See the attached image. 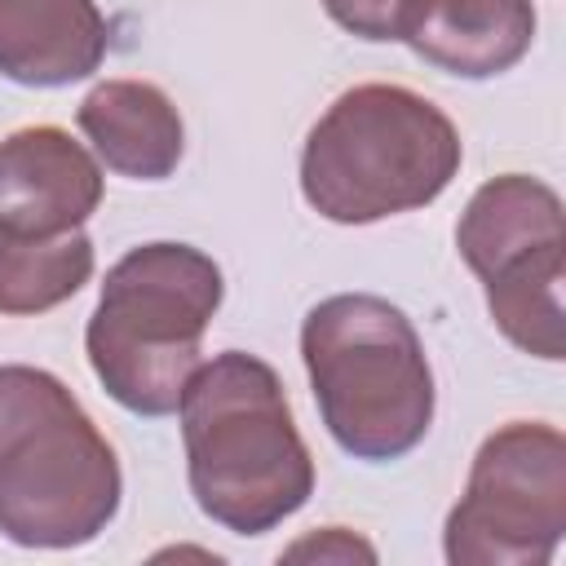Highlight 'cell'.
<instances>
[{"label": "cell", "mask_w": 566, "mask_h": 566, "mask_svg": "<svg viewBox=\"0 0 566 566\" xmlns=\"http://www.w3.org/2000/svg\"><path fill=\"white\" fill-rule=\"evenodd\" d=\"M177 411L190 495L230 535H265L310 500L314 460L265 358L226 349L199 363Z\"/></svg>", "instance_id": "obj_1"}, {"label": "cell", "mask_w": 566, "mask_h": 566, "mask_svg": "<svg viewBox=\"0 0 566 566\" xmlns=\"http://www.w3.org/2000/svg\"><path fill=\"white\" fill-rule=\"evenodd\" d=\"M124 478L80 398L44 367H0V535L80 548L119 513Z\"/></svg>", "instance_id": "obj_2"}, {"label": "cell", "mask_w": 566, "mask_h": 566, "mask_svg": "<svg viewBox=\"0 0 566 566\" xmlns=\"http://www.w3.org/2000/svg\"><path fill=\"white\" fill-rule=\"evenodd\" d=\"M455 124L402 84H358L310 128L301 195L336 226H371L433 203L460 172Z\"/></svg>", "instance_id": "obj_3"}, {"label": "cell", "mask_w": 566, "mask_h": 566, "mask_svg": "<svg viewBox=\"0 0 566 566\" xmlns=\"http://www.w3.org/2000/svg\"><path fill=\"white\" fill-rule=\"evenodd\" d=\"M80 133L97 159L133 181H164L177 172L186 128L172 97L146 80H102L75 111Z\"/></svg>", "instance_id": "obj_10"}, {"label": "cell", "mask_w": 566, "mask_h": 566, "mask_svg": "<svg viewBox=\"0 0 566 566\" xmlns=\"http://www.w3.org/2000/svg\"><path fill=\"white\" fill-rule=\"evenodd\" d=\"M221 296V265L190 243L159 239L124 252L106 270L84 332L102 389L133 416H172L199 371V345Z\"/></svg>", "instance_id": "obj_4"}, {"label": "cell", "mask_w": 566, "mask_h": 566, "mask_svg": "<svg viewBox=\"0 0 566 566\" xmlns=\"http://www.w3.org/2000/svg\"><path fill=\"white\" fill-rule=\"evenodd\" d=\"M287 557H376L371 553V544H363V539H354L349 531H340V526H327V531H318V535H310V539H301V544H292L287 548Z\"/></svg>", "instance_id": "obj_14"}, {"label": "cell", "mask_w": 566, "mask_h": 566, "mask_svg": "<svg viewBox=\"0 0 566 566\" xmlns=\"http://www.w3.org/2000/svg\"><path fill=\"white\" fill-rule=\"evenodd\" d=\"M455 248L482 283L544 248H566L562 195L539 177H522V172L491 177L464 203L455 226Z\"/></svg>", "instance_id": "obj_11"}, {"label": "cell", "mask_w": 566, "mask_h": 566, "mask_svg": "<svg viewBox=\"0 0 566 566\" xmlns=\"http://www.w3.org/2000/svg\"><path fill=\"white\" fill-rule=\"evenodd\" d=\"M398 40L460 80L513 71L535 40L531 0H407Z\"/></svg>", "instance_id": "obj_8"}, {"label": "cell", "mask_w": 566, "mask_h": 566, "mask_svg": "<svg viewBox=\"0 0 566 566\" xmlns=\"http://www.w3.org/2000/svg\"><path fill=\"white\" fill-rule=\"evenodd\" d=\"M93 279V239L66 234H13L0 226V314H44L71 301Z\"/></svg>", "instance_id": "obj_12"}, {"label": "cell", "mask_w": 566, "mask_h": 566, "mask_svg": "<svg viewBox=\"0 0 566 566\" xmlns=\"http://www.w3.org/2000/svg\"><path fill=\"white\" fill-rule=\"evenodd\" d=\"M566 531V438L544 420L495 429L447 513L442 548L455 566H544Z\"/></svg>", "instance_id": "obj_6"}, {"label": "cell", "mask_w": 566, "mask_h": 566, "mask_svg": "<svg viewBox=\"0 0 566 566\" xmlns=\"http://www.w3.org/2000/svg\"><path fill=\"white\" fill-rule=\"evenodd\" d=\"M323 9L358 40H398L407 0H323Z\"/></svg>", "instance_id": "obj_13"}, {"label": "cell", "mask_w": 566, "mask_h": 566, "mask_svg": "<svg viewBox=\"0 0 566 566\" xmlns=\"http://www.w3.org/2000/svg\"><path fill=\"white\" fill-rule=\"evenodd\" d=\"M111 27L93 0H0V75L62 88L102 66Z\"/></svg>", "instance_id": "obj_9"}, {"label": "cell", "mask_w": 566, "mask_h": 566, "mask_svg": "<svg viewBox=\"0 0 566 566\" xmlns=\"http://www.w3.org/2000/svg\"><path fill=\"white\" fill-rule=\"evenodd\" d=\"M301 358L318 416L340 451L402 460L433 424V371L411 318L371 292L318 301L301 323Z\"/></svg>", "instance_id": "obj_5"}, {"label": "cell", "mask_w": 566, "mask_h": 566, "mask_svg": "<svg viewBox=\"0 0 566 566\" xmlns=\"http://www.w3.org/2000/svg\"><path fill=\"white\" fill-rule=\"evenodd\" d=\"M102 203L97 159L57 124H31L0 142V226L13 234L80 230Z\"/></svg>", "instance_id": "obj_7"}]
</instances>
